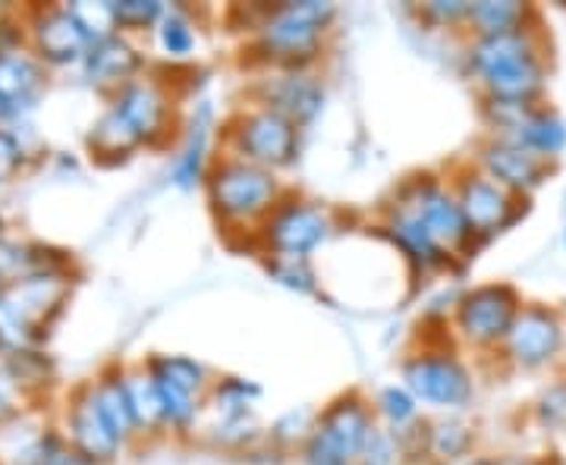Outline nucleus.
I'll return each instance as SVG.
<instances>
[{
    "mask_svg": "<svg viewBox=\"0 0 566 465\" xmlns=\"http://www.w3.org/2000/svg\"><path fill=\"white\" fill-rule=\"evenodd\" d=\"M337 7L324 0H286L264 7L252 25L249 54L262 70H308L322 57Z\"/></svg>",
    "mask_w": 566,
    "mask_h": 465,
    "instance_id": "obj_1",
    "label": "nucleus"
},
{
    "mask_svg": "<svg viewBox=\"0 0 566 465\" xmlns=\"http://www.w3.org/2000/svg\"><path fill=\"white\" fill-rule=\"evenodd\" d=\"M174 126V102L158 80L139 76L120 92L111 95V104L88 133V148L102 161H123L142 145H158Z\"/></svg>",
    "mask_w": 566,
    "mask_h": 465,
    "instance_id": "obj_2",
    "label": "nucleus"
},
{
    "mask_svg": "<svg viewBox=\"0 0 566 465\" xmlns=\"http://www.w3.org/2000/svg\"><path fill=\"white\" fill-rule=\"evenodd\" d=\"M286 195L290 192L274 170H264L259 163L240 161L230 155H218L205 177V199L223 230L259 236L262 223Z\"/></svg>",
    "mask_w": 566,
    "mask_h": 465,
    "instance_id": "obj_3",
    "label": "nucleus"
},
{
    "mask_svg": "<svg viewBox=\"0 0 566 465\" xmlns=\"http://www.w3.org/2000/svg\"><path fill=\"white\" fill-rule=\"evenodd\" d=\"M70 296L66 267L35 271L0 286V349L20 352L41 340Z\"/></svg>",
    "mask_w": 566,
    "mask_h": 465,
    "instance_id": "obj_4",
    "label": "nucleus"
},
{
    "mask_svg": "<svg viewBox=\"0 0 566 465\" xmlns=\"http://www.w3.org/2000/svg\"><path fill=\"white\" fill-rule=\"evenodd\" d=\"M375 405L349 390L324 405L303 444L305 465H356L375 434Z\"/></svg>",
    "mask_w": 566,
    "mask_h": 465,
    "instance_id": "obj_5",
    "label": "nucleus"
},
{
    "mask_svg": "<svg viewBox=\"0 0 566 465\" xmlns=\"http://www.w3.org/2000/svg\"><path fill=\"white\" fill-rule=\"evenodd\" d=\"M300 139H303V129L283 120L281 114L252 104L223 123L221 155L281 173L300 158Z\"/></svg>",
    "mask_w": 566,
    "mask_h": 465,
    "instance_id": "obj_6",
    "label": "nucleus"
},
{
    "mask_svg": "<svg viewBox=\"0 0 566 465\" xmlns=\"http://www.w3.org/2000/svg\"><path fill=\"white\" fill-rule=\"evenodd\" d=\"M331 236H334V214L327 204L303 195H286L262 223L255 240L264 255L312 258Z\"/></svg>",
    "mask_w": 566,
    "mask_h": 465,
    "instance_id": "obj_7",
    "label": "nucleus"
},
{
    "mask_svg": "<svg viewBox=\"0 0 566 465\" xmlns=\"http://www.w3.org/2000/svg\"><path fill=\"white\" fill-rule=\"evenodd\" d=\"M400 374H403V387L419 400V405L457 412V409H465L475 397L469 368L463 359H457L447 349L412 352L400 368Z\"/></svg>",
    "mask_w": 566,
    "mask_h": 465,
    "instance_id": "obj_8",
    "label": "nucleus"
},
{
    "mask_svg": "<svg viewBox=\"0 0 566 465\" xmlns=\"http://www.w3.org/2000/svg\"><path fill=\"white\" fill-rule=\"evenodd\" d=\"M523 311L520 293L506 284L472 286L457 299L453 308V327L472 346L504 344L506 334Z\"/></svg>",
    "mask_w": 566,
    "mask_h": 465,
    "instance_id": "obj_9",
    "label": "nucleus"
},
{
    "mask_svg": "<svg viewBox=\"0 0 566 465\" xmlns=\"http://www.w3.org/2000/svg\"><path fill=\"white\" fill-rule=\"evenodd\" d=\"M400 199L419 214V221L428 226V233L441 243L447 255H463L472 249V230L463 218V208L457 202L453 186L438 177H416L400 189Z\"/></svg>",
    "mask_w": 566,
    "mask_h": 465,
    "instance_id": "obj_10",
    "label": "nucleus"
},
{
    "mask_svg": "<svg viewBox=\"0 0 566 465\" xmlns=\"http://www.w3.org/2000/svg\"><path fill=\"white\" fill-rule=\"evenodd\" d=\"M252 98L259 107L281 114L296 129H305L324 110L327 88L312 70H264L252 85Z\"/></svg>",
    "mask_w": 566,
    "mask_h": 465,
    "instance_id": "obj_11",
    "label": "nucleus"
},
{
    "mask_svg": "<svg viewBox=\"0 0 566 465\" xmlns=\"http://www.w3.org/2000/svg\"><path fill=\"white\" fill-rule=\"evenodd\" d=\"M453 192H457V202L463 208V218L472 230V240H491L516 218V211H513L516 195L497 180H491L479 167L460 170L453 180Z\"/></svg>",
    "mask_w": 566,
    "mask_h": 465,
    "instance_id": "obj_12",
    "label": "nucleus"
},
{
    "mask_svg": "<svg viewBox=\"0 0 566 465\" xmlns=\"http://www.w3.org/2000/svg\"><path fill=\"white\" fill-rule=\"evenodd\" d=\"M66 441H70L73 453H80L82 459L95 465L114 463L120 456V434L107 422V415L95 400L92 384H82L70 397V405H66Z\"/></svg>",
    "mask_w": 566,
    "mask_h": 465,
    "instance_id": "obj_13",
    "label": "nucleus"
},
{
    "mask_svg": "<svg viewBox=\"0 0 566 465\" xmlns=\"http://www.w3.org/2000/svg\"><path fill=\"white\" fill-rule=\"evenodd\" d=\"M566 330L560 318L545 305H523L513 330L506 334V359L516 368H545L564 352Z\"/></svg>",
    "mask_w": 566,
    "mask_h": 465,
    "instance_id": "obj_14",
    "label": "nucleus"
},
{
    "mask_svg": "<svg viewBox=\"0 0 566 465\" xmlns=\"http://www.w3.org/2000/svg\"><path fill=\"white\" fill-rule=\"evenodd\" d=\"M29 41H32V54L41 63L51 66H70L82 63L88 54L92 41L85 35L80 20L73 17L70 7H41L29 22Z\"/></svg>",
    "mask_w": 566,
    "mask_h": 465,
    "instance_id": "obj_15",
    "label": "nucleus"
},
{
    "mask_svg": "<svg viewBox=\"0 0 566 465\" xmlns=\"http://www.w3.org/2000/svg\"><path fill=\"white\" fill-rule=\"evenodd\" d=\"M479 170H485L491 180H497L513 195L520 192H532L547 180V161L538 158L535 151H528L523 145L510 142V139H497L491 136L482 148H479Z\"/></svg>",
    "mask_w": 566,
    "mask_h": 465,
    "instance_id": "obj_16",
    "label": "nucleus"
},
{
    "mask_svg": "<svg viewBox=\"0 0 566 465\" xmlns=\"http://www.w3.org/2000/svg\"><path fill=\"white\" fill-rule=\"evenodd\" d=\"M44 92V66L35 54L0 51V123L22 120Z\"/></svg>",
    "mask_w": 566,
    "mask_h": 465,
    "instance_id": "obj_17",
    "label": "nucleus"
},
{
    "mask_svg": "<svg viewBox=\"0 0 566 465\" xmlns=\"http://www.w3.org/2000/svg\"><path fill=\"white\" fill-rule=\"evenodd\" d=\"M387 236L390 243L397 245L403 252V258L419 274H431V271H441L450 264V255H447L441 243L428 233V226L419 221V214L409 208V202H403L397 195V204L387 208V221H385Z\"/></svg>",
    "mask_w": 566,
    "mask_h": 465,
    "instance_id": "obj_18",
    "label": "nucleus"
},
{
    "mask_svg": "<svg viewBox=\"0 0 566 465\" xmlns=\"http://www.w3.org/2000/svg\"><path fill=\"white\" fill-rule=\"evenodd\" d=\"M142 66H145V57L142 51L126 39V35H111V39L95 41L88 47V54L82 57V73L85 80L92 82L95 88H104V92H120L123 85H129L133 80H139Z\"/></svg>",
    "mask_w": 566,
    "mask_h": 465,
    "instance_id": "obj_19",
    "label": "nucleus"
},
{
    "mask_svg": "<svg viewBox=\"0 0 566 465\" xmlns=\"http://www.w3.org/2000/svg\"><path fill=\"white\" fill-rule=\"evenodd\" d=\"M532 51H538L532 29H516L504 35H485V39H472L465 44V73L482 82L491 73H497L506 63L520 61Z\"/></svg>",
    "mask_w": 566,
    "mask_h": 465,
    "instance_id": "obj_20",
    "label": "nucleus"
},
{
    "mask_svg": "<svg viewBox=\"0 0 566 465\" xmlns=\"http://www.w3.org/2000/svg\"><path fill=\"white\" fill-rule=\"evenodd\" d=\"M482 88L491 98H504V102H528L545 88V61L542 51H532L520 61L506 63L497 73H491L482 80Z\"/></svg>",
    "mask_w": 566,
    "mask_h": 465,
    "instance_id": "obj_21",
    "label": "nucleus"
},
{
    "mask_svg": "<svg viewBox=\"0 0 566 465\" xmlns=\"http://www.w3.org/2000/svg\"><path fill=\"white\" fill-rule=\"evenodd\" d=\"M211 123H208V110H205L199 120L189 126V136H186V145L174 161V170H170V180L180 189H196V186H205V177H208V167H211Z\"/></svg>",
    "mask_w": 566,
    "mask_h": 465,
    "instance_id": "obj_22",
    "label": "nucleus"
},
{
    "mask_svg": "<svg viewBox=\"0 0 566 465\" xmlns=\"http://www.w3.org/2000/svg\"><path fill=\"white\" fill-rule=\"evenodd\" d=\"M92 390H95V400H98L102 412L107 415V422L120 434L123 444L129 437H136L139 425H136V412H133V403H129L126 371L123 368H107L98 381H92Z\"/></svg>",
    "mask_w": 566,
    "mask_h": 465,
    "instance_id": "obj_23",
    "label": "nucleus"
},
{
    "mask_svg": "<svg viewBox=\"0 0 566 465\" xmlns=\"http://www.w3.org/2000/svg\"><path fill=\"white\" fill-rule=\"evenodd\" d=\"M526 3H513V0H482L472 3L465 29L472 32V39H485V35H504V32H516L526 29L528 20Z\"/></svg>",
    "mask_w": 566,
    "mask_h": 465,
    "instance_id": "obj_24",
    "label": "nucleus"
},
{
    "mask_svg": "<svg viewBox=\"0 0 566 465\" xmlns=\"http://www.w3.org/2000/svg\"><path fill=\"white\" fill-rule=\"evenodd\" d=\"M506 139L551 161V158H557L566 148V123L557 114H551V110H532L523 120V126L513 136H506Z\"/></svg>",
    "mask_w": 566,
    "mask_h": 465,
    "instance_id": "obj_25",
    "label": "nucleus"
},
{
    "mask_svg": "<svg viewBox=\"0 0 566 465\" xmlns=\"http://www.w3.org/2000/svg\"><path fill=\"white\" fill-rule=\"evenodd\" d=\"M145 371L161 381V384L180 387L186 393H196L202 397L211 390V378H208V368L202 362H196L192 356H151Z\"/></svg>",
    "mask_w": 566,
    "mask_h": 465,
    "instance_id": "obj_26",
    "label": "nucleus"
},
{
    "mask_svg": "<svg viewBox=\"0 0 566 465\" xmlns=\"http://www.w3.org/2000/svg\"><path fill=\"white\" fill-rule=\"evenodd\" d=\"M126 387H129V403H133V412H136L139 434H161V431H167L161 393H158L155 378L145 368H133V371H126Z\"/></svg>",
    "mask_w": 566,
    "mask_h": 465,
    "instance_id": "obj_27",
    "label": "nucleus"
},
{
    "mask_svg": "<svg viewBox=\"0 0 566 465\" xmlns=\"http://www.w3.org/2000/svg\"><path fill=\"white\" fill-rule=\"evenodd\" d=\"M472 441H475L472 425H465L463 419H457V415L428 422V456H434L441 463H463V459H469Z\"/></svg>",
    "mask_w": 566,
    "mask_h": 465,
    "instance_id": "obj_28",
    "label": "nucleus"
},
{
    "mask_svg": "<svg viewBox=\"0 0 566 465\" xmlns=\"http://www.w3.org/2000/svg\"><path fill=\"white\" fill-rule=\"evenodd\" d=\"M158 44L170 61H186L199 47V25L189 20V13L180 7H170L158 22Z\"/></svg>",
    "mask_w": 566,
    "mask_h": 465,
    "instance_id": "obj_29",
    "label": "nucleus"
},
{
    "mask_svg": "<svg viewBox=\"0 0 566 465\" xmlns=\"http://www.w3.org/2000/svg\"><path fill=\"white\" fill-rule=\"evenodd\" d=\"M375 415H381L390 431H406L419 422V400L403 384H390L375 397Z\"/></svg>",
    "mask_w": 566,
    "mask_h": 465,
    "instance_id": "obj_30",
    "label": "nucleus"
},
{
    "mask_svg": "<svg viewBox=\"0 0 566 465\" xmlns=\"http://www.w3.org/2000/svg\"><path fill=\"white\" fill-rule=\"evenodd\" d=\"M264 271L274 284L293 293H315L318 289V274L308 258H281V255H268L264 258Z\"/></svg>",
    "mask_w": 566,
    "mask_h": 465,
    "instance_id": "obj_31",
    "label": "nucleus"
},
{
    "mask_svg": "<svg viewBox=\"0 0 566 465\" xmlns=\"http://www.w3.org/2000/svg\"><path fill=\"white\" fill-rule=\"evenodd\" d=\"M211 397H214L218 419L221 415H245V412H255V400L262 397V387L243 381V378H223L211 387Z\"/></svg>",
    "mask_w": 566,
    "mask_h": 465,
    "instance_id": "obj_32",
    "label": "nucleus"
},
{
    "mask_svg": "<svg viewBox=\"0 0 566 465\" xmlns=\"http://www.w3.org/2000/svg\"><path fill=\"white\" fill-rule=\"evenodd\" d=\"M167 7L158 0H114V20L117 32H145V29H158L164 20Z\"/></svg>",
    "mask_w": 566,
    "mask_h": 465,
    "instance_id": "obj_33",
    "label": "nucleus"
},
{
    "mask_svg": "<svg viewBox=\"0 0 566 465\" xmlns=\"http://www.w3.org/2000/svg\"><path fill=\"white\" fill-rule=\"evenodd\" d=\"M403 459V446L397 431L390 427H375V434L368 437L363 456L356 459V465H400Z\"/></svg>",
    "mask_w": 566,
    "mask_h": 465,
    "instance_id": "obj_34",
    "label": "nucleus"
},
{
    "mask_svg": "<svg viewBox=\"0 0 566 465\" xmlns=\"http://www.w3.org/2000/svg\"><path fill=\"white\" fill-rule=\"evenodd\" d=\"M469 10H472V3H465V0H431V3H422L416 13H419V20L428 22V25L453 29V25H465Z\"/></svg>",
    "mask_w": 566,
    "mask_h": 465,
    "instance_id": "obj_35",
    "label": "nucleus"
},
{
    "mask_svg": "<svg viewBox=\"0 0 566 465\" xmlns=\"http://www.w3.org/2000/svg\"><path fill=\"white\" fill-rule=\"evenodd\" d=\"M22 158H25V148L20 142V133L0 126V180L13 177L20 170Z\"/></svg>",
    "mask_w": 566,
    "mask_h": 465,
    "instance_id": "obj_36",
    "label": "nucleus"
},
{
    "mask_svg": "<svg viewBox=\"0 0 566 465\" xmlns=\"http://www.w3.org/2000/svg\"><path fill=\"white\" fill-rule=\"evenodd\" d=\"M22 387L13 381V374L0 364V425L17 419L22 409Z\"/></svg>",
    "mask_w": 566,
    "mask_h": 465,
    "instance_id": "obj_37",
    "label": "nucleus"
},
{
    "mask_svg": "<svg viewBox=\"0 0 566 465\" xmlns=\"http://www.w3.org/2000/svg\"><path fill=\"white\" fill-rule=\"evenodd\" d=\"M538 412L547 425H566V384L551 387L538 403Z\"/></svg>",
    "mask_w": 566,
    "mask_h": 465,
    "instance_id": "obj_38",
    "label": "nucleus"
},
{
    "mask_svg": "<svg viewBox=\"0 0 566 465\" xmlns=\"http://www.w3.org/2000/svg\"><path fill=\"white\" fill-rule=\"evenodd\" d=\"M48 465H95V463L82 459L80 453H73V450L66 446V450H63V453H57V456H54V459H51V463H48Z\"/></svg>",
    "mask_w": 566,
    "mask_h": 465,
    "instance_id": "obj_39",
    "label": "nucleus"
},
{
    "mask_svg": "<svg viewBox=\"0 0 566 465\" xmlns=\"http://www.w3.org/2000/svg\"><path fill=\"white\" fill-rule=\"evenodd\" d=\"M457 465H497V459H488V456H469L463 463Z\"/></svg>",
    "mask_w": 566,
    "mask_h": 465,
    "instance_id": "obj_40",
    "label": "nucleus"
},
{
    "mask_svg": "<svg viewBox=\"0 0 566 465\" xmlns=\"http://www.w3.org/2000/svg\"><path fill=\"white\" fill-rule=\"evenodd\" d=\"M497 465H535V463H528V459H497Z\"/></svg>",
    "mask_w": 566,
    "mask_h": 465,
    "instance_id": "obj_41",
    "label": "nucleus"
},
{
    "mask_svg": "<svg viewBox=\"0 0 566 465\" xmlns=\"http://www.w3.org/2000/svg\"><path fill=\"white\" fill-rule=\"evenodd\" d=\"M564 356H566V340H564Z\"/></svg>",
    "mask_w": 566,
    "mask_h": 465,
    "instance_id": "obj_42",
    "label": "nucleus"
},
{
    "mask_svg": "<svg viewBox=\"0 0 566 465\" xmlns=\"http://www.w3.org/2000/svg\"><path fill=\"white\" fill-rule=\"evenodd\" d=\"M0 186H3V180H0Z\"/></svg>",
    "mask_w": 566,
    "mask_h": 465,
    "instance_id": "obj_43",
    "label": "nucleus"
}]
</instances>
